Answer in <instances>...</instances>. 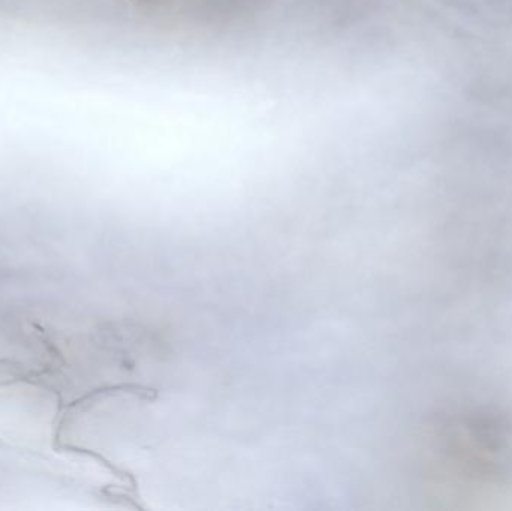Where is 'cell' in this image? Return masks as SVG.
<instances>
[{
	"label": "cell",
	"mask_w": 512,
	"mask_h": 511,
	"mask_svg": "<svg viewBox=\"0 0 512 511\" xmlns=\"http://www.w3.org/2000/svg\"><path fill=\"white\" fill-rule=\"evenodd\" d=\"M430 474L448 501L512 498V413L496 404L457 405L436 419Z\"/></svg>",
	"instance_id": "obj_1"
}]
</instances>
